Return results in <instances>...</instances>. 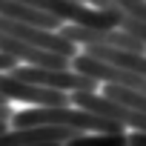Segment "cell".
Here are the masks:
<instances>
[{"label": "cell", "mask_w": 146, "mask_h": 146, "mask_svg": "<svg viewBox=\"0 0 146 146\" xmlns=\"http://www.w3.org/2000/svg\"><path fill=\"white\" fill-rule=\"evenodd\" d=\"M17 63L12 60V57H6V54H0V75H9V72L15 69Z\"/></svg>", "instance_id": "cell-6"}, {"label": "cell", "mask_w": 146, "mask_h": 146, "mask_svg": "<svg viewBox=\"0 0 146 146\" xmlns=\"http://www.w3.org/2000/svg\"><path fill=\"white\" fill-rule=\"evenodd\" d=\"M9 117H12V109L9 106H0V123H6Z\"/></svg>", "instance_id": "cell-7"}, {"label": "cell", "mask_w": 146, "mask_h": 146, "mask_svg": "<svg viewBox=\"0 0 146 146\" xmlns=\"http://www.w3.org/2000/svg\"><path fill=\"white\" fill-rule=\"evenodd\" d=\"M112 3H115L126 17H135L137 23L146 26V0H112Z\"/></svg>", "instance_id": "cell-4"}, {"label": "cell", "mask_w": 146, "mask_h": 146, "mask_svg": "<svg viewBox=\"0 0 146 146\" xmlns=\"http://www.w3.org/2000/svg\"><path fill=\"white\" fill-rule=\"evenodd\" d=\"M9 78L20 80V83H32V86H43L52 92H63V95H75V92H98V83L78 75V72H54V69H35V66H15L9 72Z\"/></svg>", "instance_id": "cell-2"}, {"label": "cell", "mask_w": 146, "mask_h": 146, "mask_svg": "<svg viewBox=\"0 0 146 146\" xmlns=\"http://www.w3.org/2000/svg\"><path fill=\"white\" fill-rule=\"evenodd\" d=\"M6 129H9V126H6V123H0V132H6Z\"/></svg>", "instance_id": "cell-8"}, {"label": "cell", "mask_w": 146, "mask_h": 146, "mask_svg": "<svg viewBox=\"0 0 146 146\" xmlns=\"http://www.w3.org/2000/svg\"><path fill=\"white\" fill-rule=\"evenodd\" d=\"M46 146H57V143H46Z\"/></svg>", "instance_id": "cell-10"}, {"label": "cell", "mask_w": 146, "mask_h": 146, "mask_svg": "<svg viewBox=\"0 0 146 146\" xmlns=\"http://www.w3.org/2000/svg\"><path fill=\"white\" fill-rule=\"evenodd\" d=\"M12 129H32V126H54V129H69L78 135H109V132H123L120 126L95 117L83 109L75 106H46V109H23L12 112L9 117Z\"/></svg>", "instance_id": "cell-1"}, {"label": "cell", "mask_w": 146, "mask_h": 146, "mask_svg": "<svg viewBox=\"0 0 146 146\" xmlns=\"http://www.w3.org/2000/svg\"><path fill=\"white\" fill-rule=\"evenodd\" d=\"M63 146H129L126 132H109V135H75Z\"/></svg>", "instance_id": "cell-3"}, {"label": "cell", "mask_w": 146, "mask_h": 146, "mask_svg": "<svg viewBox=\"0 0 146 146\" xmlns=\"http://www.w3.org/2000/svg\"><path fill=\"white\" fill-rule=\"evenodd\" d=\"M0 106H9V103H6V100H3V98H0Z\"/></svg>", "instance_id": "cell-9"}, {"label": "cell", "mask_w": 146, "mask_h": 146, "mask_svg": "<svg viewBox=\"0 0 146 146\" xmlns=\"http://www.w3.org/2000/svg\"><path fill=\"white\" fill-rule=\"evenodd\" d=\"M126 143H129V146H146V132H132V135H126Z\"/></svg>", "instance_id": "cell-5"}]
</instances>
